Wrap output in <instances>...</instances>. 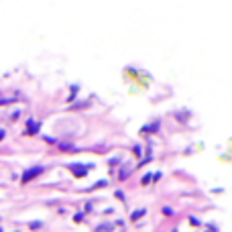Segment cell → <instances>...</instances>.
<instances>
[{
  "label": "cell",
  "mask_w": 232,
  "mask_h": 232,
  "mask_svg": "<svg viewBox=\"0 0 232 232\" xmlns=\"http://www.w3.org/2000/svg\"><path fill=\"white\" fill-rule=\"evenodd\" d=\"M88 169H90V167H84V165H77V163H71V165H69V171H73L77 177H84Z\"/></svg>",
  "instance_id": "1"
},
{
  "label": "cell",
  "mask_w": 232,
  "mask_h": 232,
  "mask_svg": "<svg viewBox=\"0 0 232 232\" xmlns=\"http://www.w3.org/2000/svg\"><path fill=\"white\" fill-rule=\"evenodd\" d=\"M39 173H43V167H33V169H29L27 173L23 175V181H31V179L37 177Z\"/></svg>",
  "instance_id": "2"
},
{
  "label": "cell",
  "mask_w": 232,
  "mask_h": 232,
  "mask_svg": "<svg viewBox=\"0 0 232 232\" xmlns=\"http://www.w3.org/2000/svg\"><path fill=\"white\" fill-rule=\"evenodd\" d=\"M27 132H29V135H35V132H39V122H35V120H29L27 122Z\"/></svg>",
  "instance_id": "3"
},
{
  "label": "cell",
  "mask_w": 232,
  "mask_h": 232,
  "mask_svg": "<svg viewBox=\"0 0 232 232\" xmlns=\"http://www.w3.org/2000/svg\"><path fill=\"white\" fill-rule=\"evenodd\" d=\"M128 173H131V165H126L124 169L120 171V179H126V177H128Z\"/></svg>",
  "instance_id": "4"
},
{
  "label": "cell",
  "mask_w": 232,
  "mask_h": 232,
  "mask_svg": "<svg viewBox=\"0 0 232 232\" xmlns=\"http://www.w3.org/2000/svg\"><path fill=\"white\" fill-rule=\"evenodd\" d=\"M143 214H145V212H143V210H139V212H135V214H132V220H136V218H140V216H143Z\"/></svg>",
  "instance_id": "5"
},
{
  "label": "cell",
  "mask_w": 232,
  "mask_h": 232,
  "mask_svg": "<svg viewBox=\"0 0 232 232\" xmlns=\"http://www.w3.org/2000/svg\"><path fill=\"white\" fill-rule=\"evenodd\" d=\"M98 232H110V226H100V228H98Z\"/></svg>",
  "instance_id": "6"
},
{
  "label": "cell",
  "mask_w": 232,
  "mask_h": 232,
  "mask_svg": "<svg viewBox=\"0 0 232 232\" xmlns=\"http://www.w3.org/2000/svg\"><path fill=\"white\" fill-rule=\"evenodd\" d=\"M2 136H4V131H0V139H2Z\"/></svg>",
  "instance_id": "7"
}]
</instances>
